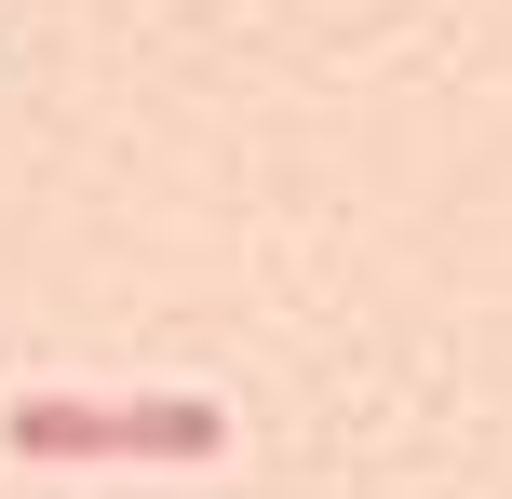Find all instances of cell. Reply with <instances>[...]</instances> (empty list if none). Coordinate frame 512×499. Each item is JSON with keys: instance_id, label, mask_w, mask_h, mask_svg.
<instances>
[{"instance_id": "cell-1", "label": "cell", "mask_w": 512, "mask_h": 499, "mask_svg": "<svg viewBox=\"0 0 512 499\" xmlns=\"http://www.w3.org/2000/svg\"><path fill=\"white\" fill-rule=\"evenodd\" d=\"M14 459H230V405L216 392H149V405H95V392H14L0 405Z\"/></svg>"}]
</instances>
